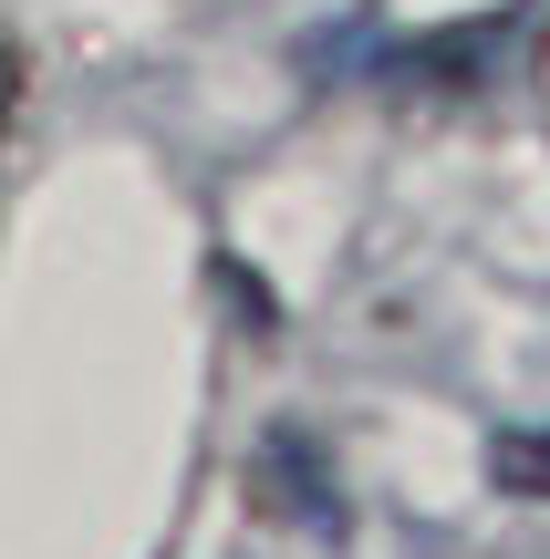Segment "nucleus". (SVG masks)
<instances>
[{
	"label": "nucleus",
	"mask_w": 550,
	"mask_h": 559,
	"mask_svg": "<svg viewBox=\"0 0 550 559\" xmlns=\"http://www.w3.org/2000/svg\"><path fill=\"white\" fill-rule=\"evenodd\" d=\"M489 477L510 487V498H540L550 508V436H499L489 445Z\"/></svg>",
	"instance_id": "obj_1"
}]
</instances>
